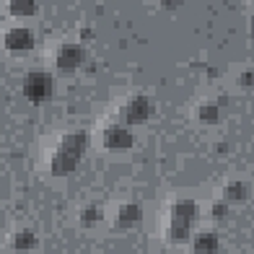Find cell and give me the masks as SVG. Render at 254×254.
I'll use <instances>...</instances> for the list:
<instances>
[{
    "mask_svg": "<svg viewBox=\"0 0 254 254\" xmlns=\"http://www.w3.org/2000/svg\"><path fill=\"white\" fill-rule=\"evenodd\" d=\"M122 213H125V218H127V221H137V215H135V213H137V207H125Z\"/></svg>",
    "mask_w": 254,
    "mask_h": 254,
    "instance_id": "obj_7",
    "label": "cell"
},
{
    "mask_svg": "<svg viewBox=\"0 0 254 254\" xmlns=\"http://www.w3.org/2000/svg\"><path fill=\"white\" fill-rule=\"evenodd\" d=\"M148 112H151V104L137 96V99H132V101L125 107V117L130 120V122H143V120L148 117Z\"/></svg>",
    "mask_w": 254,
    "mask_h": 254,
    "instance_id": "obj_2",
    "label": "cell"
},
{
    "mask_svg": "<svg viewBox=\"0 0 254 254\" xmlns=\"http://www.w3.org/2000/svg\"><path fill=\"white\" fill-rule=\"evenodd\" d=\"M215 249H218V239L213 234H205L194 241V252L197 254H215Z\"/></svg>",
    "mask_w": 254,
    "mask_h": 254,
    "instance_id": "obj_6",
    "label": "cell"
},
{
    "mask_svg": "<svg viewBox=\"0 0 254 254\" xmlns=\"http://www.w3.org/2000/svg\"><path fill=\"white\" fill-rule=\"evenodd\" d=\"M8 47L16 50V52H26L31 47V34L26 29H16L8 34Z\"/></svg>",
    "mask_w": 254,
    "mask_h": 254,
    "instance_id": "obj_4",
    "label": "cell"
},
{
    "mask_svg": "<svg viewBox=\"0 0 254 254\" xmlns=\"http://www.w3.org/2000/svg\"><path fill=\"white\" fill-rule=\"evenodd\" d=\"M104 140H107L109 148H122V145H130L132 137L127 130H122V127H109V130L104 132Z\"/></svg>",
    "mask_w": 254,
    "mask_h": 254,
    "instance_id": "obj_3",
    "label": "cell"
},
{
    "mask_svg": "<svg viewBox=\"0 0 254 254\" xmlns=\"http://www.w3.org/2000/svg\"><path fill=\"white\" fill-rule=\"evenodd\" d=\"M80 60H83V50L75 47V44H67V47H63V52L57 55V63L63 67H75Z\"/></svg>",
    "mask_w": 254,
    "mask_h": 254,
    "instance_id": "obj_5",
    "label": "cell"
},
{
    "mask_svg": "<svg viewBox=\"0 0 254 254\" xmlns=\"http://www.w3.org/2000/svg\"><path fill=\"white\" fill-rule=\"evenodd\" d=\"M24 88H26V94H29L34 101H42V99L50 96L52 80H50L47 75H42V73H34V75H29V80H26Z\"/></svg>",
    "mask_w": 254,
    "mask_h": 254,
    "instance_id": "obj_1",
    "label": "cell"
}]
</instances>
